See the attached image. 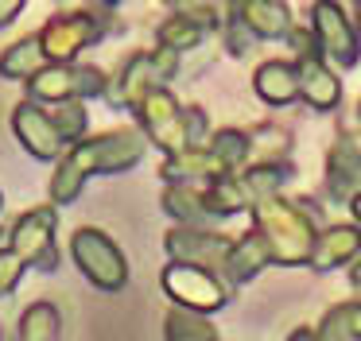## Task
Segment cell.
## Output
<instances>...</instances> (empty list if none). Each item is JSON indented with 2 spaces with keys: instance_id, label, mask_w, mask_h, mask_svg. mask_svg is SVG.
<instances>
[{
  "instance_id": "ab89813d",
  "label": "cell",
  "mask_w": 361,
  "mask_h": 341,
  "mask_svg": "<svg viewBox=\"0 0 361 341\" xmlns=\"http://www.w3.org/2000/svg\"><path fill=\"white\" fill-rule=\"evenodd\" d=\"M0 341H4V326H0Z\"/></svg>"
},
{
  "instance_id": "4dcf8cb0",
  "label": "cell",
  "mask_w": 361,
  "mask_h": 341,
  "mask_svg": "<svg viewBox=\"0 0 361 341\" xmlns=\"http://www.w3.org/2000/svg\"><path fill=\"white\" fill-rule=\"evenodd\" d=\"M183 128H187V144H190V147H202L206 128H210V120H206V108H202V105H187V108H183Z\"/></svg>"
},
{
  "instance_id": "7c38bea8",
  "label": "cell",
  "mask_w": 361,
  "mask_h": 341,
  "mask_svg": "<svg viewBox=\"0 0 361 341\" xmlns=\"http://www.w3.org/2000/svg\"><path fill=\"white\" fill-rule=\"evenodd\" d=\"M295 74H299V97H303L314 113H334V108L342 105V82H338V74L322 62L319 51L299 54Z\"/></svg>"
},
{
  "instance_id": "4fadbf2b",
  "label": "cell",
  "mask_w": 361,
  "mask_h": 341,
  "mask_svg": "<svg viewBox=\"0 0 361 341\" xmlns=\"http://www.w3.org/2000/svg\"><path fill=\"white\" fill-rule=\"evenodd\" d=\"M229 16L245 23V31L257 39H288L291 35V8L288 0H233Z\"/></svg>"
},
{
  "instance_id": "ac0fdd59",
  "label": "cell",
  "mask_w": 361,
  "mask_h": 341,
  "mask_svg": "<svg viewBox=\"0 0 361 341\" xmlns=\"http://www.w3.org/2000/svg\"><path fill=\"white\" fill-rule=\"evenodd\" d=\"M252 89L264 105H291L299 97V74H295V62H283V58H268L257 66L252 74Z\"/></svg>"
},
{
  "instance_id": "f1b7e54d",
  "label": "cell",
  "mask_w": 361,
  "mask_h": 341,
  "mask_svg": "<svg viewBox=\"0 0 361 341\" xmlns=\"http://www.w3.org/2000/svg\"><path fill=\"white\" fill-rule=\"evenodd\" d=\"M47 113H51V120H55L59 136L66 140V147H74L78 140H86L90 113H86V105H82V101H63V105L47 108Z\"/></svg>"
},
{
  "instance_id": "44dd1931",
  "label": "cell",
  "mask_w": 361,
  "mask_h": 341,
  "mask_svg": "<svg viewBox=\"0 0 361 341\" xmlns=\"http://www.w3.org/2000/svg\"><path fill=\"white\" fill-rule=\"evenodd\" d=\"M237 178H241L249 202H260V198H276L280 186L295 178V167H291L288 159H260V163H252L249 170H241Z\"/></svg>"
},
{
  "instance_id": "d590c367",
  "label": "cell",
  "mask_w": 361,
  "mask_h": 341,
  "mask_svg": "<svg viewBox=\"0 0 361 341\" xmlns=\"http://www.w3.org/2000/svg\"><path fill=\"white\" fill-rule=\"evenodd\" d=\"M350 283H353V287H361V256L353 260V268H350Z\"/></svg>"
},
{
  "instance_id": "e575fe53",
  "label": "cell",
  "mask_w": 361,
  "mask_h": 341,
  "mask_svg": "<svg viewBox=\"0 0 361 341\" xmlns=\"http://www.w3.org/2000/svg\"><path fill=\"white\" fill-rule=\"evenodd\" d=\"M350 213H353V225L361 229V190H353V198H350Z\"/></svg>"
},
{
  "instance_id": "8992f818",
  "label": "cell",
  "mask_w": 361,
  "mask_h": 341,
  "mask_svg": "<svg viewBox=\"0 0 361 341\" xmlns=\"http://www.w3.org/2000/svg\"><path fill=\"white\" fill-rule=\"evenodd\" d=\"M55 229H59V209L55 206H32L12 221L8 229V244L27 268L39 271H59V244H55Z\"/></svg>"
},
{
  "instance_id": "ffe728a7",
  "label": "cell",
  "mask_w": 361,
  "mask_h": 341,
  "mask_svg": "<svg viewBox=\"0 0 361 341\" xmlns=\"http://www.w3.org/2000/svg\"><path fill=\"white\" fill-rule=\"evenodd\" d=\"M43 66H47V54L35 35H24L0 51V78H8V82H32Z\"/></svg>"
},
{
  "instance_id": "603a6c76",
  "label": "cell",
  "mask_w": 361,
  "mask_h": 341,
  "mask_svg": "<svg viewBox=\"0 0 361 341\" xmlns=\"http://www.w3.org/2000/svg\"><path fill=\"white\" fill-rule=\"evenodd\" d=\"M16 341H63V314L55 302H32L16 322Z\"/></svg>"
},
{
  "instance_id": "9c48e42d",
  "label": "cell",
  "mask_w": 361,
  "mask_h": 341,
  "mask_svg": "<svg viewBox=\"0 0 361 341\" xmlns=\"http://www.w3.org/2000/svg\"><path fill=\"white\" fill-rule=\"evenodd\" d=\"M311 31H314L319 51L326 54L334 66H342V70L357 66L361 39H357V31H353V20L342 12L338 0H314L311 4Z\"/></svg>"
},
{
  "instance_id": "7a4b0ae2",
  "label": "cell",
  "mask_w": 361,
  "mask_h": 341,
  "mask_svg": "<svg viewBox=\"0 0 361 341\" xmlns=\"http://www.w3.org/2000/svg\"><path fill=\"white\" fill-rule=\"evenodd\" d=\"M252 229L264 240L268 260L280 264V268H303L311 260L314 237H319V225L311 213L295 206L288 198H260L252 202Z\"/></svg>"
},
{
  "instance_id": "7402d4cb",
  "label": "cell",
  "mask_w": 361,
  "mask_h": 341,
  "mask_svg": "<svg viewBox=\"0 0 361 341\" xmlns=\"http://www.w3.org/2000/svg\"><path fill=\"white\" fill-rule=\"evenodd\" d=\"M164 209L187 229H210L218 221L195 186H164Z\"/></svg>"
},
{
  "instance_id": "d6986e66",
  "label": "cell",
  "mask_w": 361,
  "mask_h": 341,
  "mask_svg": "<svg viewBox=\"0 0 361 341\" xmlns=\"http://www.w3.org/2000/svg\"><path fill=\"white\" fill-rule=\"evenodd\" d=\"M164 182L167 186H190L195 178H221V175H229L226 167H221L218 159L210 155V147H187V151H179V155H167L164 159Z\"/></svg>"
},
{
  "instance_id": "484cf974",
  "label": "cell",
  "mask_w": 361,
  "mask_h": 341,
  "mask_svg": "<svg viewBox=\"0 0 361 341\" xmlns=\"http://www.w3.org/2000/svg\"><path fill=\"white\" fill-rule=\"evenodd\" d=\"M314 333H319V341H361V302L330 306Z\"/></svg>"
},
{
  "instance_id": "8fae6325",
  "label": "cell",
  "mask_w": 361,
  "mask_h": 341,
  "mask_svg": "<svg viewBox=\"0 0 361 341\" xmlns=\"http://www.w3.org/2000/svg\"><path fill=\"white\" fill-rule=\"evenodd\" d=\"M233 244V237L226 232H214V229H187V225H175L171 232L164 237V248L175 264H195V268L214 271L218 268L221 275V264H226V252Z\"/></svg>"
},
{
  "instance_id": "4316f807",
  "label": "cell",
  "mask_w": 361,
  "mask_h": 341,
  "mask_svg": "<svg viewBox=\"0 0 361 341\" xmlns=\"http://www.w3.org/2000/svg\"><path fill=\"white\" fill-rule=\"evenodd\" d=\"M206 147H210V155L226 170L245 167V163H249V155H252V140H249V132H241V128H218Z\"/></svg>"
},
{
  "instance_id": "f546056e",
  "label": "cell",
  "mask_w": 361,
  "mask_h": 341,
  "mask_svg": "<svg viewBox=\"0 0 361 341\" xmlns=\"http://www.w3.org/2000/svg\"><path fill=\"white\" fill-rule=\"evenodd\" d=\"M24 271H27V264L20 260L12 248L0 244V299L16 294V287H20V279H24Z\"/></svg>"
},
{
  "instance_id": "d4e9b609",
  "label": "cell",
  "mask_w": 361,
  "mask_h": 341,
  "mask_svg": "<svg viewBox=\"0 0 361 341\" xmlns=\"http://www.w3.org/2000/svg\"><path fill=\"white\" fill-rule=\"evenodd\" d=\"M202 198H206V206H210V213L218 217V221H221V217L241 213V209H249V194H245V186H241V178H237V170H229V175L214 178V182L202 190Z\"/></svg>"
},
{
  "instance_id": "1f68e13d",
  "label": "cell",
  "mask_w": 361,
  "mask_h": 341,
  "mask_svg": "<svg viewBox=\"0 0 361 341\" xmlns=\"http://www.w3.org/2000/svg\"><path fill=\"white\" fill-rule=\"evenodd\" d=\"M221 35H226V46H229L233 54H245V51H249V43H252V35L245 31V23L233 20V16H226V23H221Z\"/></svg>"
},
{
  "instance_id": "30bf717a",
  "label": "cell",
  "mask_w": 361,
  "mask_h": 341,
  "mask_svg": "<svg viewBox=\"0 0 361 341\" xmlns=\"http://www.w3.org/2000/svg\"><path fill=\"white\" fill-rule=\"evenodd\" d=\"M12 132H16V140L24 144V151L32 155V159L59 163L66 155V140L59 136L47 105H35V101L24 97L16 108H12Z\"/></svg>"
},
{
  "instance_id": "5bb4252c",
  "label": "cell",
  "mask_w": 361,
  "mask_h": 341,
  "mask_svg": "<svg viewBox=\"0 0 361 341\" xmlns=\"http://www.w3.org/2000/svg\"><path fill=\"white\" fill-rule=\"evenodd\" d=\"M156 85H159V78H156V66H152V51H136L133 58L117 70V82L105 85L102 97L109 101L113 108H136V101L148 89H156Z\"/></svg>"
},
{
  "instance_id": "e0dca14e",
  "label": "cell",
  "mask_w": 361,
  "mask_h": 341,
  "mask_svg": "<svg viewBox=\"0 0 361 341\" xmlns=\"http://www.w3.org/2000/svg\"><path fill=\"white\" fill-rule=\"evenodd\" d=\"M357 178H361V147L350 136L334 140V147L326 151V198L334 202L353 198Z\"/></svg>"
},
{
  "instance_id": "836d02e7",
  "label": "cell",
  "mask_w": 361,
  "mask_h": 341,
  "mask_svg": "<svg viewBox=\"0 0 361 341\" xmlns=\"http://www.w3.org/2000/svg\"><path fill=\"white\" fill-rule=\"evenodd\" d=\"M288 341H319V333L311 330V326H295V330H291V337Z\"/></svg>"
},
{
  "instance_id": "8d00e7d4",
  "label": "cell",
  "mask_w": 361,
  "mask_h": 341,
  "mask_svg": "<svg viewBox=\"0 0 361 341\" xmlns=\"http://www.w3.org/2000/svg\"><path fill=\"white\" fill-rule=\"evenodd\" d=\"M353 31H357V39H361V0H357V23H353Z\"/></svg>"
},
{
  "instance_id": "83f0119b",
  "label": "cell",
  "mask_w": 361,
  "mask_h": 341,
  "mask_svg": "<svg viewBox=\"0 0 361 341\" xmlns=\"http://www.w3.org/2000/svg\"><path fill=\"white\" fill-rule=\"evenodd\" d=\"M164 326H167V341H221L206 314H190V310H179V306L167 314Z\"/></svg>"
},
{
  "instance_id": "74e56055",
  "label": "cell",
  "mask_w": 361,
  "mask_h": 341,
  "mask_svg": "<svg viewBox=\"0 0 361 341\" xmlns=\"http://www.w3.org/2000/svg\"><path fill=\"white\" fill-rule=\"evenodd\" d=\"M94 4H102V8H117L121 0H94Z\"/></svg>"
},
{
  "instance_id": "277c9868",
  "label": "cell",
  "mask_w": 361,
  "mask_h": 341,
  "mask_svg": "<svg viewBox=\"0 0 361 341\" xmlns=\"http://www.w3.org/2000/svg\"><path fill=\"white\" fill-rule=\"evenodd\" d=\"M105 85H109V78H105L102 66H86V62H47L27 82V101H35V105L86 101V97H102Z\"/></svg>"
},
{
  "instance_id": "2e32d148",
  "label": "cell",
  "mask_w": 361,
  "mask_h": 341,
  "mask_svg": "<svg viewBox=\"0 0 361 341\" xmlns=\"http://www.w3.org/2000/svg\"><path fill=\"white\" fill-rule=\"evenodd\" d=\"M268 264L272 260H268L264 240L257 237V229H249V232H241V237H233V244H229V252H226V264H221V279L241 287V283H249V279H257Z\"/></svg>"
},
{
  "instance_id": "60d3db41",
  "label": "cell",
  "mask_w": 361,
  "mask_h": 341,
  "mask_svg": "<svg viewBox=\"0 0 361 341\" xmlns=\"http://www.w3.org/2000/svg\"><path fill=\"white\" fill-rule=\"evenodd\" d=\"M167 4H179V0H167Z\"/></svg>"
},
{
  "instance_id": "cb8c5ba5",
  "label": "cell",
  "mask_w": 361,
  "mask_h": 341,
  "mask_svg": "<svg viewBox=\"0 0 361 341\" xmlns=\"http://www.w3.org/2000/svg\"><path fill=\"white\" fill-rule=\"evenodd\" d=\"M202 39H206V27L187 12V8H183V12H175V16H167V20L156 27V43L164 46V51H175V54L195 51Z\"/></svg>"
},
{
  "instance_id": "b9f144b4",
  "label": "cell",
  "mask_w": 361,
  "mask_h": 341,
  "mask_svg": "<svg viewBox=\"0 0 361 341\" xmlns=\"http://www.w3.org/2000/svg\"><path fill=\"white\" fill-rule=\"evenodd\" d=\"M357 113H361V105H357Z\"/></svg>"
},
{
  "instance_id": "d6a6232c",
  "label": "cell",
  "mask_w": 361,
  "mask_h": 341,
  "mask_svg": "<svg viewBox=\"0 0 361 341\" xmlns=\"http://www.w3.org/2000/svg\"><path fill=\"white\" fill-rule=\"evenodd\" d=\"M24 8H27V0H0V27H8Z\"/></svg>"
},
{
  "instance_id": "6da1fadb",
  "label": "cell",
  "mask_w": 361,
  "mask_h": 341,
  "mask_svg": "<svg viewBox=\"0 0 361 341\" xmlns=\"http://www.w3.org/2000/svg\"><path fill=\"white\" fill-rule=\"evenodd\" d=\"M148 151V140L140 136V128H109L97 132V136L78 140L74 147H66V155L55 163V175H51V206H71L82 198L90 175H125Z\"/></svg>"
},
{
  "instance_id": "5b68a950",
  "label": "cell",
  "mask_w": 361,
  "mask_h": 341,
  "mask_svg": "<svg viewBox=\"0 0 361 341\" xmlns=\"http://www.w3.org/2000/svg\"><path fill=\"white\" fill-rule=\"evenodd\" d=\"M159 287L164 294L175 302L179 310H190V314H214L229 302V283L218 275V271L195 268V264H167L159 271Z\"/></svg>"
},
{
  "instance_id": "9a60e30c",
  "label": "cell",
  "mask_w": 361,
  "mask_h": 341,
  "mask_svg": "<svg viewBox=\"0 0 361 341\" xmlns=\"http://www.w3.org/2000/svg\"><path fill=\"white\" fill-rule=\"evenodd\" d=\"M361 256V229L357 225H326V229L314 237L311 248V268L314 271H334L342 264H353Z\"/></svg>"
},
{
  "instance_id": "3957f363",
  "label": "cell",
  "mask_w": 361,
  "mask_h": 341,
  "mask_svg": "<svg viewBox=\"0 0 361 341\" xmlns=\"http://www.w3.org/2000/svg\"><path fill=\"white\" fill-rule=\"evenodd\" d=\"M71 260L97 291H125L128 287V256L121 244L97 225H82L71 237Z\"/></svg>"
},
{
  "instance_id": "ba28073f",
  "label": "cell",
  "mask_w": 361,
  "mask_h": 341,
  "mask_svg": "<svg viewBox=\"0 0 361 341\" xmlns=\"http://www.w3.org/2000/svg\"><path fill=\"white\" fill-rule=\"evenodd\" d=\"M136 120H140L144 136L159 147L164 155H179L187 151V128H183V105L167 85L148 89L136 101Z\"/></svg>"
},
{
  "instance_id": "52a82bcc",
  "label": "cell",
  "mask_w": 361,
  "mask_h": 341,
  "mask_svg": "<svg viewBox=\"0 0 361 341\" xmlns=\"http://www.w3.org/2000/svg\"><path fill=\"white\" fill-rule=\"evenodd\" d=\"M105 31H109V23L97 12H59L35 31V39H39L47 62H78L86 46L105 39Z\"/></svg>"
},
{
  "instance_id": "f35d334b",
  "label": "cell",
  "mask_w": 361,
  "mask_h": 341,
  "mask_svg": "<svg viewBox=\"0 0 361 341\" xmlns=\"http://www.w3.org/2000/svg\"><path fill=\"white\" fill-rule=\"evenodd\" d=\"M0 213H4V194H0Z\"/></svg>"
}]
</instances>
